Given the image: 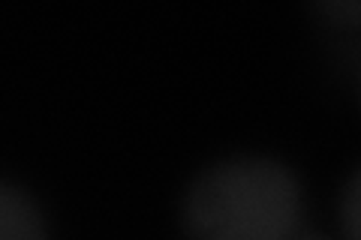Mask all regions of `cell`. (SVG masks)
Instances as JSON below:
<instances>
[{"label":"cell","instance_id":"cell-4","mask_svg":"<svg viewBox=\"0 0 361 240\" xmlns=\"http://www.w3.org/2000/svg\"><path fill=\"white\" fill-rule=\"evenodd\" d=\"M307 240H322V237H307Z\"/></svg>","mask_w":361,"mask_h":240},{"label":"cell","instance_id":"cell-3","mask_svg":"<svg viewBox=\"0 0 361 240\" xmlns=\"http://www.w3.org/2000/svg\"><path fill=\"white\" fill-rule=\"evenodd\" d=\"M341 228L346 240H361V168L346 180L341 192Z\"/></svg>","mask_w":361,"mask_h":240},{"label":"cell","instance_id":"cell-2","mask_svg":"<svg viewBox=\"0 0 361 240\" xmlns=\"http://www.w3.org/2000/svg\"><path fill=\"white\" fill-rule=\"evenodd\" d=\"M0 240H49L37 201L13 184L0 187Z\"/></svg>","mask_w":361,"mask_h":240},{"label":"cell","instance_id":"cell-1","mask_svg":"<svg viewBox=\"0 0 361 240\" xmlns=\"http://www.w3.org/2000/svg\"><path fill=\"white\" fill-rule=\"evenodd\" d=\"M301 222L295 175L268 156L217 159L180 198L187 240H289Z\"/></svg>","mask_w":361,"mask_h":240}]
</instances>
